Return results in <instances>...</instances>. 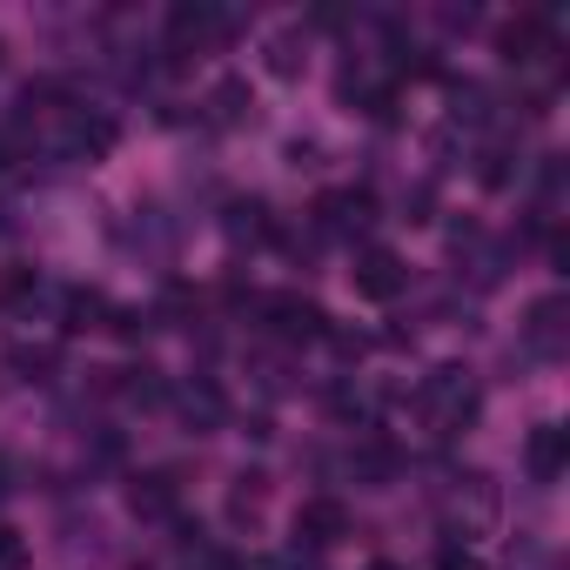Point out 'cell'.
I'll return each mask as SVG.
<instances>
[{
  "instance_id": "52a82bcc",
  "label": "cell",
  "mask_w": 570,
  "mask_h": 570,
  "mask_svg": "<svg viewBox=\"0 0 570 570\" xmlns=\"http://www.w3.org/2000/svg\"><path fill=\"white\" fill-rule=\"evenodd\" d=\"M563 463H570V430L537 423V430L523 436V470H530V483H557V476H563Z\"/></svg>"
},
{
  "instance_id": "603a6c76",
  "label": "cell",
  "mask_w": 570,
  "mask_h": 570,
  "mask_svg": "<svg viewBox=\"0 0 570 570\" xmlns=\"http://www.w3.org/2000/svg\"><path fill=\"white\" fill-rule=\"evenodd\" d=\"M0 168H8V141H0Z\"/></svg>"
},
{
  "instance_id": "7402d4cb",
  "label": "cell",
  "mask_w": 570,
  "mask_h": 570,
  "mask_svg": "<svg viewBox=\"0 0 570 570\" xmlns=\"http://www.w3.org/2000/svg\"><path fill=\"white\" fill-rule=\"evenodd\" d=\"M275 570H316V563H296V557H289V563H275Z\"/></svg>"
},
{
  "instance_id": "7c38bea8",
  "label": "cell",
  "mask_w": 570,
  "mask_h": 570,
  "mask_svg": "<svg viewBox=\"0 0 570 570\" xmlns=\"http://www.w3.org/2000/svg\"><path fill=\"white\" fill-rule=\"evenodd\" d=\"M303 68H309V55H303L296 35H268V75H275V81H296Z\"/></svg>"
},
{
  "instance_id": "9c48e42d",
  "label": "cell",
  "mask_w": 570,
  "mask_h": 570,
  "mask_svg": "<svg viewBox=\"0 0 570 570\" xmlns=\"http://www.w3.org/2000/svg\"><path fill=\"white\" fill-rule=\"evenodd\" d=\"M175 503H181L175 470H148V476L128 483V510H135V517H175Z\"/></svg>"
},
{
  "instance_id": "d6986e66",
  "label": "cell",
  "mask_w": 570,
  "mask_h": 570,
  "mask_svg": "<svg viewBox=\"0 0 570 570\" xmlns=\"http://www.w3.org/2000/svg\"><path fill=\"white\" fill-rule=\"evenodd\" d=\"M436 570H476V563H470L463 543H443V550H436Z\"/></svg>"
},
{
  "instance_id": "9a60e30c",
  "label": "cell",
  "mask_w": 570,
  "mask_h": 570,
  "mask_svg": "<svg viewBox=\"0 0 570 570\" xmlns=\"http://www.w3.org/2000/svg\"><path fill=\"white\" fill-rule=\"evenodd\" d=\"M101 309H108V303H101L95 289H68V330H95Z\"/></svg>"
},
{
  "instance_id": "7a4b0ae2",
  "label": "cell",
  "mask_w": 570,
  "mask_h": 570,
  "mask_svg": "<svg viewBox=\"0 0 570 570\" xmlns=\"http://www.w3.org/2000/svg\"><path fill=\"white\" fill-rule=\"evenodd\" d=\"M222 35H228V21H222L215 8H202V0H181V8H168V61H175V68L195 61V55H208Z\"/></svg>"
},
{
  "instance_id": "277c9868",
  "label": "cell",
  "mask_w": 570,
  "mask_h": 570,
  "mask_svg": "<svg viewBox=\"0 0 570 570\" xmlns=\"http://www.w3.org/2000/svg\"><path fill=\"white\" fill-rule=\"evenodd\" d=\"M490 523H497V483L476 476V470H463L456 490H450V543L456 537H483Z\"/></svg>"
},
{
  "instance_id": "8fae6325",
  "label": "cell",
  "mask_w": 570,
  "mask_h": 570,
  "mask_svg": "<svg viewBox=\"0 0 570 570\" xmlns=\"http://www.w3.org/2000/svg\"><path fill=\"white\" fill-rule=\"evenodd\" d=\"M175 410H181L188 430H215V423H222V390H215V383H181V390H175Z\"/></svg>"
},
{
  "instance_id": "ba28073f",
  "label": "cell",
  "mask_w": 570,
  "mask_h": 570,
  "mask_svg": "<svg viewBox=\"0 0 570 570\" xmlns=\"http://www.w3.org/2000/svg\"><path fill=\"white\" fill-rule=\"evenodd\" d=\"M323 228L330 235H370L376 228V202L363 195V188H343V195H323Z\"/></svg>"
},
{
  "instance_id": "8992f818",
  "label": "cell",
  "mask_w": 570,
  "mask_h": 570,
  "mask_svg": "<svg viewBox=\"0 0 570 570\" xmlns=\"http://www.w3.org/2000/svg\"><path fill=\"white\" fill-rule=\"evenodd\" d=\"M336 537H350V503H343V497H303V503H296V543L323 550V543H336Z\"/></svg>"
},
{
  "instance_id": "ac0fdd59",
  "label": "cell",
  "mask_w": 570,
  "mask_h": 570,
  "mask_svg": "<svg viewBox=\"0 0 570 570\" xmlns=\"http://www.w3.org/2000/svg\"><path fill=\"white\" fill-rule=\"evenodd\" d=\"M14 370H28V376H48L55 370V350L41 343V350H14Z\"/></svg>"
},
{
  "instance_id": "5bb4252c",
  "label": "cell",
  "mask_w": 570,
  "mask_h": 570,
  "mask_svg": "<svg viewBox=\"0 0 570 570\" xmlns=\"http://www.w3.org/2000/svg\"><path fill=\"white\" fill-rule=\"evenodd\" d=\"M350 463H356V476H370V483H390V476H396V456H390L383 443H363Z\"/></svg>"
},
{
  "instance_id": "6da1fadb",
  "label": "cell",
  "mask_w": 570,
  "mask_h": 570,
  "mask_svg": "<svg viewBox=\"0 0 570 570\" xmlns=\"http://www.w3.org/2000/svg\"><path fill=\"white\" fill-rule=\"evenodd\" d=\"M416 410L430 416V430H436V436L470 430V423H476V383H470V370H456V363L430 370V376H423V390H416Z\"/></svg>"
},
{
  "instance_id": "2e32d148",
  "label": "cell",
  "mask_w": 570,
  "mask_h": 570,
  "mask_svg": "<svg viewBox=\"0 0 570 570\" xmlns=\"http://www.w3.org/2000/svg\"><path fill=\"white\" fill-rule=\"evenodd\" d=\"M28 563V543H21V530L14 523H0V570H21Z\"/></svg>"
},
{
  "instance_id": "4fadbf2b",
  "label": "cell",
  "mask_w": 570,
  "mask_h": 570,
  "mask_svg": "<svg viewBox=\"0 0 570 570\" xmlns=\"http://www.w3.org/2000/svg\"><path fill=\"white\" fill-rule=\"evenodd\" d=\"M248 108H255V101H248V81H222V88L208 95V121H222V128H235Z\"/></svg>"
},
{
  "instance_id": "44dd1931",
  "label": "cell",
  "mask_w": 570,
  "mask_h": 570,
  "mask_svg": "<svg viewBox=\"0 0 570 570\" xmlns=\"http://www.w3.org/2000/svg\"><path fill=\"white\" fill-rule=\"evenodd\" d=\"M363 570H403V563H390V557H376V563H363Z\"/></svg>"
},
{
  "instance_id": "30bf717a",
  "label": "cell",
  "mask_w": 570,
  "mask_h": 570,
  "mask_svg": "<svg viewBox=\"0 0 570 570\" xmlns=\"http://www.w3.org/2000/svg\"><path fill=\"white\" fill-rule=\"evenodd\" d=\"M523 336H530V350H537V356H563V296H543V303H530V323H523Z\"/></svg>"
},
{
  "instance_id": "ffe728a7",
  "label": "cell",
  "mask_w": 570,
  "mask_h": 570,
  "mask_svg": "<svg viewBox=\"0 0 570 570\" xmlns=\"http://www.w3.org/2000/svg\"><path fill=\"white\" fill-rule=\"evenodd\" d=\"M188 570H242V563H235L228 550H195V563H188Z\"/></svg>"
},
{
  "instance_id": "5b68a950",
  "label": "cell",
  "mask_w": 570,
  "mask_h": 570,
  "mask_svg": "<svg viewBox=\"0 0 570 570\" xmlns=\"http://www.w3.org/2000/svg\"><path fill=\"white\" fill-rule=\"evenodd\" d=\"M350 282H356V296H363V303H396V296L410 289V268H403L396 248H363L356 268H350Z\"/></svg>"
},
{
  "instance_id": "e0dca14e",
  "label": "cell",
  "mask_w": 570,
  "mask_h": 570,
  "mask_svg": "<svg viewBox=\"0 0 570 570\" xmlns=\"http://www.w3.org/2000/svg\"><path fill=\"white\" fill-rule=\"evenodd\" d=\"M121 390H128L135 403H161V396H168V390L155 383V370H128V383H121Z\"/></svg>"
},
{
  "instance_id": "3957f363",
  "label": "cell",
  "mask_w": 570,
  "mask_h": 570,
  "mask_svg": "<svg viewBox=\"0 0 570 570\" xmlns=\"http://www.w3.org/2000/svg\"><path fill=\"white\" fill-rule=\"evenodd\" d=\"M262 323H268L282 343H323V336H330V316H323V303H309V296H296V289L262 296Z\"/></svg>"
}]
</instances>
